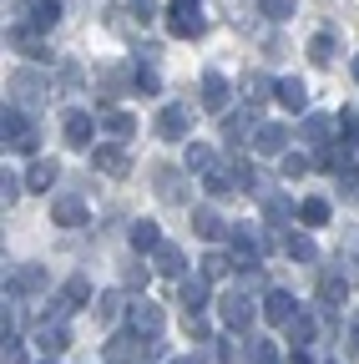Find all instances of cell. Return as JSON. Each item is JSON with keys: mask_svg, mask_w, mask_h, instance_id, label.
<instances>
[{"mask_svg": "<svg viewBox=\"0 0 359 364\" xmlns=\"http://www.w3.org/2000/svg\"><path fill=\"white\" fill-rule=\"evenodd\" d=\"M152 339H142L137 329H127V334H112L107 339V364H142L152 349H147Z\"/></svg>", "mask_w": 359, "mask_h": 364, "instance_id": "cell-5", "label": "cell"}, {"mask_svg": "<svg viewBox=\"0 0 359 364\" xmlns=\"http://www.w3.org/2000/svg\"><path fill=\"white\" fill-rule=\"evenodd\" d=\"M203 299H208V279H203V284H183V304H188V309H198Z\"/></svg>", "mask_w": 359, "mask_h": 364, "instance_id": "cell-47", "label": "cell"}, {"mask_svg": "<svg viewBox=\"0 0 359 364\" xmlns=\"http://www.w3.org/2000/svg\"><path fill=\"white\" fill-rule=\"evenodd\" d=\"M36 344L46 349V359H56V354H66V349H71V334H66V324L56 318V324H41V329H36Z\"/></svg>", "mask_w": 359, "mask_h": 364, "instance_id": "cell-20", "label": "cell"}, {"mask_svg": "<svg viewBox=\"0 0 359 364\" xmlns=\"http://www.w3.org/2000/svg\"><path fill=\"white\" fill-rule=\"evenodd\" d=\"M299 136H304V142H314V147H324V142H334V117H324V112H314V117H304Z\"/></svg>", "mask_w": 359, "mask_h": 364, "instance_id": "cell-23", "label": "cell"}, {"mask_svg": "<svg viewBox=\"0 0 359 364\" xmlns=\"http://www.w3.org/2000/svg\"><path fill=\"white\" fill-rule=\"evenodd\" d=\"M172 364H193V359H172Z\"/></svg>", "mask_w": 359, "mask_h": 364, "instance_id": "cell-55", "label": "cell"}, {"mask_svg": "<svg viewBox=\"0 0 359 364\" xmlns=\"http://www.w3.org/2000/svg\"><path fill=\"white\" fill-rule=\"evenodd\" d=\"M248 364H279V344H268V339H248Z\"/></svg>", "mask_w": 359, "mask_h": 364, "instance_id": "cell-39", "label": "cell"}, {"mask_svg": "<svg viewBox=\"0 0 359 364\" xmlns=\"http://www.w3.org/2000/svg\"><path fill=\"white\" fill-rule=\"evenodd\" d=\"M127 329H137L142 339H162V329H167V314H162V304L137 299V304L127 309Z\"/></svg>", "mask_w": 359, "mask_h": 364, "instance_id": "cell-2", "label": "cell"}, {"mask_svg": "<svg viewBox=\"0 0 359 364\" xmlns=\"http://www.w3.org/2000/svg\"><path fill=\"white\" fill-rule=\"evenodd\" d=\"M349 299V279H344V273H334V268H324L319 273V304L324 309H339Z\"/></svg>", "mask_w": 359, "mask_h": 364, "instance_id": "cell-19", "label": "cell"}, {"mask_svg": "<svg viewBox=\"0 0 359 364\" xmlns=\"http://www.w3.org/2000/svg\"><path fill=\"white\" fill-rule=\"evenodd\" d=\"M61 132H66V142H71V147H86V152H92V132H97V122H92V112L71 107L66 122H61Z\"/></svg>", "mask_w": 359, "mask_h": 364, "instance_id": "cell-12", "label": "cell"}, {"mask_svg": "<svg viewBox=\"0 0 359 364\" xmlns=\"http://www.w3.org/2000/svg\"><path fill=\"white\" fill-rule=\"evenodd\" d=\"M6 289H16V294H41V289H46V268H41V263L11 268V273H6Z\"/></svg>", "mask_w": 359, "mask_h": 364, "instance_id": "cell-15", "label": "cell"}, {"mask_svg": "<svg viewBox=\"0 0 359 364\" xmlns=\"http://www.w3.org/2000/svg\"><path fill=\"white\" fill-rule=\"evenodd\" d=\"M157 86H162V81H157V71H147V66H142V71H137V91H142V97H157Z\"/></svg>", "mask_w": 359, "mask_h": 364, "instance_id": "cell-49", "label": "cell"}, {"mask_svg": "<svg viewBox=\"0 0 359 364\" xmlns=\"http://www.w3.org/2000/svg\"><path fill=\"white\" fill-rule=\"evenodd\" d=\"M132 16H137V26H152L157 21V0H127Z\"/></svg>", "mask_w": 359, "mask_h": 364, "instance_id": "cell-45", "label": "cell"}, {"mask_svg": "<svg viewBox=\"0 0 359 364\" xmlns=\"http://www.w3.org/2000/svg\"><path fill=\"white\" fill-rule=\"evenodd\" d=\"M61 21V0H36V6H31V26L36 31H51Z\"/></svg>", "mask_w": 359, "mask_h": 364, "instance_id": "cell-35", "label": "cell"}, {"mask_svg": "<svg viewBox=\"0 0 359 364\" xmlns=\"http://www.w3.org/2000/svg\"><path fill=\"white\" fill-rule=\"evenodd\" d=\"M152 258H157L152 273H162V279H183V273H188V258H183V248H177V243H162Z\"/></svg>", "mask_w": 359, "mask_h": 364, "instance_id": "cell-22", "label": "cell"}, {"mask_svg": "<svg viewBox=\"0 0 359 364\" xmlns=\"http://www.w3.org/2000/svg\"><path fill=\"white\" fill-rule=\"evenodd\" d=\"M263 218H268V228H274V233H279V228H289V218H294L289 198H268V203H263Z\"/></svg>", "mask_w": 359, "mask_h": 364, "instance_id": "cell-36", "label": "cell"}, {"mask_svg": "<svg viewBox=\"0 0 359 364\" xmlns=\"http://www.w3.org/2000/svg\"><path fill=\"white\" fill-rule=\"evenodd\" d=\"M203 188H208V198H233L238 193V177H233V167L223 172V167H208L203 172Z\"/></svg>", "mask_w": 359, "mask_h": 364, "instance_id": "cell-27", "label": "cell"}, {"mask_svg": "<svg viewBox=\"0 0 359 364\" xmlns=\"http://www.w3.org/2000/svg\"><path fill=\"white\" fill-rule=\"evenodd\" d=\"M238 91H243L253 107H263L268 97H279V81L268 76V71H258V66H253V71H243V76H238Z\"/></svg>", "mask_w": 359, "mask_h": 364, "instance_id": "cell-9", "label": "cell"}, {"mask_svg": "<svg viewBox=\"0 0 359 364\" xmlns=\"http://www.w3.org/2000/svg\"><path fill=\"white\" fill-rule=\"evenodd\" d=\"M102 127L112 132V136H122V142H127V136H137V117H132V112H102Z\"/></svg>", "mask_w": 359, "mask_h": 364, "instance_id": "cell-33", "label": "cell"}, {"mask_svg": "<svg viewBox=\"0 0 359 364\" xmlns=\"http://www.w3.org/2000/svg\"><path fill=\"white\" fill-rule=\"evenodd\" d=\"M289 364H314V359H309L304 349H294V354H289Z\"/></svg>", "mask_w": 359, "mask_h": 364, "instance_id": "cell-52", "label": "cell"}, {"mask_svg": "<svg viewBox=\"0 0 359 364\" xmlns=\"http://www.w3.org/2000/svg\"><path fill=\"white\" fill-rule=\"evenodd\" d=\"M258 11H263L268 21H289V16H294V0H258Z\"/></svg>", "mask_w": 359, "mask_h": 364, "instance_id": "cell-43", "label": "cell"}, {"mask_svg": "<svg viewBox=\"0 0 359 364\" xmlns=\"http://www.w3.org/2000/svg\"><path fill=\"white\" fill-rule=\"evenodd\" d=\"M349 76H354V86H359V56H354V61H349Z\"/></svg>", "mask_w": 359, "mask_h": 364, "instance_id": "cell-53", "label": "cell"}, {"mask_svg": "<svg viewBox=\"0 0 359 364\" xmlns=\"http://www.w3.org/2000/svg\"><path fill=\"white\" fill-rule=\"evenodd\" d=\"M354 349H359V324H354Z\"/></svg>", "mask_w": 359, "mask_h": 364, "instance_id": "cell-54", "label": "cell"}, {"mask_svg": "<svg viewBox=\"0 0 359 364\" xmlns=\"http://www.w3.org/2000/svg\"><path fill=\"white\" fill-rule=\"evenodd\" d=\"M61 294L71 299V309H81L86 299H92V279H86V273H71V279L61 284Z\"/></svg>", "mask_w": 359, "mask_h": 364, "instance_id": "cell-37", "label": "cell"}, {"mask_svg": "<svg viewBox=\"0 0 359 364\" xmlns=\"http://www.w3.org/2000/svg\"><path fill=\"white\" fill-rule=\"evenodd\" d=\"M248 127H258V107H253V102H248L238 117H223V136H228V147L243 142V132H248Z\"/></svg>", "mask_w": 359, "mask_h": 364, "instance_id": "cell-25", "label": "cell"}, {"mask_svg": "<svg viewBox=\"0 0 359 364\" xmlns=\"http://www.w3.org/2000/svg\"><path fill=\"white\" fill-rule=\"evenodd\" d=\"M299 223H304V228H324V223H329V203H324V198H309V203L299 208Z\"/></svg>", "mask_w": 359, "mask_h": 364, "instance_id": "cell-38", "label": "cell"}, {"mask_svg": "<svg viewBox=\"0 0 359 364\" xmlns=\"http://www.w3.org/2000/svg\"><path fill=\"white\" fill-rule=\"evenodd\" d=\"M6 36H11V46H16L21 56H31V61H51V51H46V41L36 36V26H31V21H26V26H16V31H6Z\"/></svg>", "mask_w": 359, "mask_h": 364, "instance_id": "cell-17", "label": "cell"}, {"mask_svg": "<svg viewBox=\"0 0 359 364\" xmlns=\"http://www.w3.org/2000/svg\"><path fill=\"white\" fill-rule=\"evenodd\" d=\"M31 127H26V112H21V102H6V117H0V136H6V147L16 142V136H26Z\"/></svg>", "mask_w": 359, "mask_h": 364, "instance_id": "cell-32", "label": "cell"}, {"mask_svg": "<svg viewBox=\"0 0 359 364\" xmlns=\"http://www.w3.org/2000/svg\"><path fill=\"white\" fill-rule=\"evenodd\" d=\"M188 167H193V172H208V167H218L213 147H208V142H193V147H188Z\"/></svg>", "mask_w": 359, "mask_h": 364, "instance_id": "cell-40", "label": "cell"}, {"mask_svg": "<svg viewBox=\"0 0 359 364\" xmlns=\"http://www.w3.org/2000/svg\"><path fill=\"white\" fill-rule=\"evenodd\" d=\"M334 56H339V36H334V31H319V36L309 41V61H314V66H329Z\"/></svg>", "mask_w": 359, "mask_h": 364, "instance_id": "cell-30", "label": "cell"}, {"mask_svg": "<svg viewBox=\"0 0 359 364\" xmlns=\"http://www.w3.org/2000/svg\"><path fill=\"white\" fill-rule=\"evenodd\" d=\"M228 268H233V263L223 258V253H208V258H203V279H208V284H218V279H223Z\"/></svg>", "mask_w": 359, "mask_h": 364, "instance_id": "cell-42", "label": "cell"}, {"mask_svg": "<svg viewBox=\"0 0 359 364\" xmlns=\"http://www.w3.org/2000/svg\"><path fill=\"white\" fill-rule=\"evenodd\" d=\"M279 102H284L289 112H304V107H309V86H304L299 76H284V81H279Z\"/></svg>", "mask_w": 359, "mask_h": 364, "instance_id": "cell-31", "label": "cell"}, {"mask_svg": "<svg viewBox=\"0 0 359 364\" xmlns=\"http://www.w3.org/2000/svg\"><path fill=\"white\" fill-rule=\"evenodd\" d=\"M46 364H56V359H46Z\"/></svg>", "mask_w": 359, "mask_h": 364, "instance_id": "cell-56", "label": "cell"}, {"mask_svg": "<svg viewBox=\"0 0 359 364\" xmlns=\"http://www.w3.org/2000/svg\"><path fill=\"white\" fill-rule=\"evenodd\" d=\"M132 81H137V76H132V71H122V66H97V91H102V97H117V91L122 86H132Z\"/></svg>", "mask_w": 359, "mask_h": 364, "instance_id": "cell-29", "label": "cell"}, {"mask_svg": "<svg viewBox=\"0 0 359 364\" xmlns=\"http://www.w3.org/2000/svg\"><path fill=\"white\" fill-rule=\"evenodd\" d=\"M92 167L102 177H127L132 172V147H122V136L107 142V147H92Z\"/></svg>", "mask_w": 359, "mask_h": 364, "instance_id": "cell-6", "label": "cell"}, {"mask_svg": "<svg viewBox=\"0 0 359 364\" xmlns=\"http://www.w3.org/2000/svg\"><path fill=\"white\" fill-rule=\"evenodd\" d=\"M147 279H152V273H147L142 263H132V268H127V289H132V294H137V289H147Z\"/></svg>", "mask_w": 359, "mask_h": 364, "instance_id": "cell-48", "label": "cell"}, {"mask_svg": "<svg viewBox=\"0 0 359 364\" xmlns=\"http://www.w3.org/2000/svg\"><path fill=\"white\" fill-rule=\"evenodd\" d=\"M228 243H233V268H238V273H258L268 243L253 233V228H233V238H228Z\"/></svg>", "mask_w": 359, "mask_h": 364, "instance_id": "cell-4", "label": "cell"}, {"mask_svg": "<svg viewBox=\"0 0 359 364\" xmlns=\"http://www.w3.org/2000/svg\"><path fill=\"white\" fill-rule=\"evenodd\" d=\"M284 147H289V127H284V122H258V127H253V152L279 157Z\"/></svg>", "mask_w": 359, "mask_h": 364, "instance_id": "cell-8", "label": "cell"}, {"mask_svg": "<svg viewBox=\"0 0 359 364\" xmlns=\"http://www.w3.org/2000/svg\"><path fill=\"white\" fill-rule=\"evenodd\" d=\"M6 364H26V349H21V339H6Z\"/></svg>", "mask_w": 359, "mask_h": 364, "instance_id": "cell-51", "label": "cell"}, {"mask_svg": "<svg viewBox=\"0 0 359 364\" xmlns=\"http://www.w3.org/2000/svg\"><path fill=\"white\" fill-rule=\"evenodd\" d=\"M51 182H56V162L51 157H36L31 172H26V193H51Z\"/></svg>", "mask_w": 359, "mask_h": 364, "instance_id": "cell-26", "label": "cell"}, {"mask_svg": "<svg viewBox=\"0 0 359 364\" xmlns=\"http://www.w3.org/2000/svg\"><path fill=\"white\" fill-rule=\"evenodd\" d=\"M127 243H132V248H142V253H157V248H162V233H157V223H152V218H137V223L127 228Z\"/></svg>", "mask_w": 359, "mask_h": 364, "instance_id": "cell-21", "label": "cell"}, {"mask_svg": "<svg viewBox=\"0 0 359 364\" xmlns=\"http://www.w3.org/2000/svg\"><path fill=\"white\" fill-rule=\"evenodd\" d=\"M152 182H157V198H162V203H172V208H177V203H188V177L177 172V167H157Z\"/></svg>", "mask_w": 359, "mask_h": 364, "instance_id": "cell-13", "label": "cell"}, {"mask_svg": "<svg viewBox=\"0 0 359 364\" xmlns=\"http://www.w3.org/2000/svg\"><path fill=\"white\" fill-rule=\"evenodd\" d=\"M51 97V86H46V76H41L36 66H21V71H11V102H21V107H36V102H46Z\"/></svg>", "mask_w": 359, "mask_h": 364, "instance_id": "cell-1", "label": "cell"}, {"mask_svg": "<svg viewBox=\"0 0 359 364\" xmlns=\"http://www.w3.org/2000/svg\"><path fill=\"white\" fill-rule=\"evenodd\" d=\"M203 11H198V0H172V11H167V31L177 41H198L203 36Z\"/></svg>", "mask_w": 359, "mask_h": 364, "instance_id": "cell-3", "label": "cell"}, {"mask_svg": "<svg viewBox=\"0 0 359 364\" xmlns=\"http://www.w3.org/2000/svg\"><path fill=\"white\" fill-rule=\"evenodd\" d=\"M299 314V304H294V294L289 289H268V299H263V318H268V324H289V318Z\"/></svg>", "mask_w": 359, "mask_h": 364, "instance_id": "cell-16", "label": "cell"}, {"mask_svg": "<svg viewBox=\"0 0 359 364\" xmlns=\"http://www.w3.org/2000/svg\"><path fill=\"white\" fill-rule=\"evenodd\" d=\"M117 314H122V294H102V299H97V318H102V324H112Z\"/></svg>", "mask_w": 359, "mask_h": 364, "instance_id": "cell-44", "label": "cell"}, {"mask_svg": "<svg viewBox=\"0 0 359 364\" xmlns=\"http://www.w3.org/2000/svg\"><path fill=\"white\" fill-rule=\"evenodd\" d=\"M218 314H223V324H228L233 334H248L253 329V299L248 294H223L218 299Z\"/></svg>", "mask_w": 359, "mask_h": 364, "instance_id": "cell-7", "label": "cell"}, {"mask_svg": "<svg viewBox=\"0 0 359 364\" xmlns=\"http://www.w3.org/2000/svg\"><path fill=\"white\" fill-rule=\"evenodd\" d=\"M218 11H223V21H228V26H243V21H248V0H218Z\"/></svg>", "mask_w": 359, "mask_h": 364, "instance_id": "cell-41", "label": "cell"}, {"mask_svg": "<svg viewBox=\"0 0 359 364\" xmlns=\"http://www.w3.org/2000/svg\"><path fill=\"white\" fill-rule=\"evenodd\" d=\"M349 147H354L349 136H344V142H324V147H319V157H314V167L344 177V172H349V162H354V152H349Z\"/></svg>", "mask_w": 359, "mask_h": 364, "instance_id": "cell-10", "label": "cell"}, {"mask_svg": "<svg viewBox=\"0 0 359 364\" xmlns=\"http://www.w3.org/2000/svg\"><path fill=\"white\" fill-rule=\"evenodd\" d=\"M193 233L208 243H223V238H233V228L218 218V208H193Z\"/></svg>", "mask_w": 359, "mask_h": 364, "instance_id": "cell-14", "label": "cell"}, {"mask_svg": "<svg viewBox=\"0 0 359 364\" xmlns=\"http://www.w3.org/2000/svg\"><path fill=\"white\" fill-rule=\"evenodd\" d=\"M51 223H56V228H81V223H86V203H81L76 193H56V198H51Z\"/></svg>", "mask_w": 359, "mask_h": 364, "instance_id": "cell-11", "label": "cell"}, {"mask_svg": "<svg viewBox=\"0 0 359 364\" xmlns=\"http://www.w3.org/2000/svg\"><path fill=\"white\" fill-rule=\"evenodd\" d=\"M314 329H319V324H314V314H309V309H299V314L289 318V324H284V334H289V349H309Z\"/></svg>", "mask_w": 359, "mask_h": 364, "instance_id": "cell-24", "label": "cell"}, {"mask_svg": "<svg viewBox=\"0 0 359 364\" xmlns=\"http://www.w3.org/2000/svg\"><path fill=\"white\" fill-rule=\"evenodd\" d=\"M284 253H289L294 263H314V258H319V248H314L309 233H289V238H284Z\"/></svg>", "mask_w": 359, "mask_h": 364, "instance_id": "cell-34", "label": "cell"}, {"mask_svg": "<svg viewBox=\"0 0 359 364\" xmlns=\"http://www.w3.org/2000/svg\"><path fill=\"white\" fill-rule=\"evenodd\" d=\"M203 102H208V112H218V117L228 112V81H223L218 71L203 76Z\"/></svg>", "mask_w": 359, "mask_h": 364, "instance_id": "cell-28", "label": "cell"}, {"mask_svg": "<svg viewBox=\"0 0 359 364\" xmlns=\"http://www.w3.org/2000/svg\"><path fill=\"white\" fill-rule=\"evenodd\" d=\"M304 172H309V157H299V152L284 157V177H304Z\"/></svg>", "mask_w": 359, "mask_h": 364, "instance_id": "cell-50", "label": "cell"}, {"mask_svg": "<svg viewBox=\"0 0 359 364\" xmlns=\"http://www.w3.org/2000/svg\"><path fill=\"white\" fill-rule=\"evenodd\" d=\"M157 132L167 136V142H172V136H188V132H193V112H188V107H177V102L162 107V112H157Z\"/></svg>", "mask_w": 359, "mask_h": 364, "instance_id": "cell-18", "label": "cell"}, {"mask_svg": "<svg viewBox=\"0 0 359 364\" xmlns=\"http://www.w3.org/2000/svg\"><path fill=\"white\" fill-rule=\"evenodd\" d=\"M344 263L359 268V228H349V233H344Z\"/></svg>", "mask_w": 359, "mask_h": 364, "instance_id": "cell-46", "label": "cell"}]
</instances>
